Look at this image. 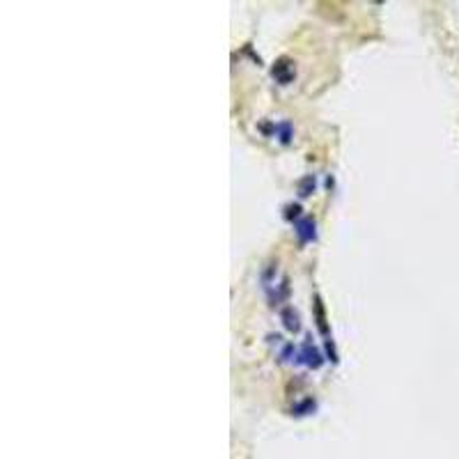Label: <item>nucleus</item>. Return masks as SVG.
I'll return each mask as SVG.
<instances>
[{
    "instance_id": "obj_3",
    "label": "nucleus",
    "mask_w": 459,
    "mask_h": 459,
    "mask_svg": "<svg viewBox=\"0 0 459 459\" xmlns=\"http://www.w3.org/2000/svg\"><path fill=\"white\" fill-rule=\"evenodd\" d=\"M294 232H297L301 243H310V241L317 239V230H315L312 218H299L297 223H294Z\"/></svg>"
},
{
    "instance_id": "obj_9",
    "label": "nucleus",
    "mask_w": 459,
    "mask_h": 459,
    "mask_svg": "<svg viewBox=\"0 0 459 459\" xmlns=\"http://www.w3.org/2000/svg\"><path fill=\"white\" fill-rule=\"evenodd\" d=\"M301 211H303L301 205H287V207H285V218L297 223L301 218Z\"/></svg>"
},
{
    "instance_id": "obj_5",
    "label": "nucleus",
    "mask_w": 459,
    "mask_h": 459,
    "mask_svg": "<svg viewBox=\"0 0 459 459\" xmlns=\"http://www.w3.org/2000/svg\"><path fill=\"white\" fill-rule=\"evenodd\" d=\"M315 320H317V329L329 338V326H326V317H324V305H322V299L315 297Z\"/></svg>"
},
{
    "instance_id": "obj_8",
    "label": "nucleus",
    "mask_w": 459,
    "mask_h": 459,
    "mask_svg": "<svg viewBox=\"0 0 459 459\" xmlns=\"http://www.w3.org/2000/svg\"><path fill=\"white\" fill-rule=\"evenodd\" d=\"M275 134H278L283 145H290V140H292V125H290V122H280V125L275 127Z\"/></svg>"
},
{
    "instance_id": "obj_7",
    "label": "nucleus",
    "mask_w": 459,
    "mask_h": 459,
    "mask_svg": "<svg viewBox=\"0 0 459 459\" xmlns=\"http://www.w3.org/2000/svg\"><path fill=\"white\" fill-rule=\"evenodd\" d=\"M315 409H317V402H315L312 397H308V400H303V402H299V404L292 406V416H308V413H312Z\"/></svg>"
},
{
    "instance_id": "obj_4",
    "label": "nucleus",
    "mask_w": 459,
    "mask_h": 459,
    "mask_svg": "<svg viewBox=\"0 0 459 459\" xmlns=\"http://www.w3.org/2000/svg\"><path fill=\"white\" fill-rule=\"evenodd\" d=\"M280 320H283V324H285V329L287 331H292V333H299L301 331V320H299V312L294 310V308H283L280 310Z\"/></svg>"
},
{
    "instance_id": "obj_2",
    "label": "nucleus",
    "mask_w": 459,
    "mask_h": 459,
    "mask_svg": "<svg viewBox=\"0 0 459 459\" xmlns=\"http://www.w3.org/2000/svg\"><path fill=\"white\" fill-rule=\"evenodd\" d=\"M297 363H305L312 370H320L324 365V356L320 354L317 347H312L310 342H303V347L299 349V356H297Z\"/></svg>"
},
{
    "instance_id": "obj_1",
    "label": "nucleus",
    "mask_w": 459,
    "mask_h": 459,
    "mask_svg": "<svg viewBox=\"0 0 459 459\" xmlns=\"http://www.w3.org/2000/svg\"><path fill=\"white\" fill-rule=\"evenodd\" d=\"M294 74H297V69H294V63L290 58L275 60L271 67V76L275 78V83H280V85H290L294 80Z\"/></svg>"
},
{
    "instance_id": "obj_6",
    "label": "nucleus",
    "mask_w": 459,
    "mask_h": 459,
    "mask_svg": "<svg viewBox=\"0 0 459 459\" xmlns=\"http://www.w3.org/2000/svg\"><path fill=\"white\" fill-rule=\"evenodd\" d=\"M315 186H317V179H315V175H305L301 181H299V196L301 198H308V196H312L315 193Z\"/></svg>"
}]
</instances>
